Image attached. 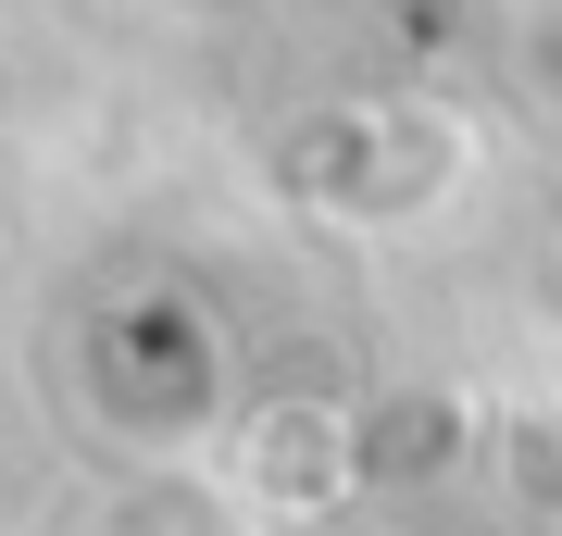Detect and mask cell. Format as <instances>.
Here are the masks:
<instances>
[{"instance_id": "cell-6", "label": "cell", "mask_w": 562, "mask_h": 536, "mask_svg": "<svg viewBox=\"0 0 562 536\" xmlns=\"http://www.w3.org/2000/svg\"><path fill=\"white\" fill-rule=\"evenodd\" d=\"M501 50H513V100L562 138V0H513V38Z\"/></svg>"}, {"instance_id": "cell-1", "label": "cell", "mask_w": 562, "mask_h": 536, "mask_svg": "<svg viewBox=\"0 0 562 536\" xmlns=\"http://www.w3.org/2000/svg\"><path fill=\"white\" fill-rule=\"evenodd\" d=\"M225 324L176 287H125L76 324V424L113 461H201L225 437Z\"/></svg>"}, {"instance_id": "cell-3", "label": "cell", "mask_w": 562, "mask_h": 536, "mask_svg": "<svg viewBox=\"0 0 562 536\" xmlns=\"http://www.w3.org/2000/svg\"><path fill=\"white\" fill-rule=\"evenodd\" d=\"M225 475L262 499V524H325L375 487L362 461V399L338 387H262L238 424H225Z\"/></svg>"}, {"instance_id": "cell-4", "label": "cell", "mask_w": 562, "mask_h": 536, "mask_svg": "<svg viewBox=\"0 0 562 536\" xmlns=\"http://www.w3.org/2000/svg\"><path fill=\"white\" fill-rule=\"evenodd\" d=\"M63 536H276V524H262V499L225 475V449H201V461H113V475L63 512Z\"/></svg>"}, {"instance_id": "cell-5", "label": "cell", "mask_w": 562, "mask_h": 536, "mask_svg": "<svg viewBox=\"0 0 562 536\" xmlns=\"http://www.w3.org/2000/svg\"><path fill=\"white\" fill-rule=\"evenodd\" d=\"M362 461H375V487H450V475H487V399H462V387L362 399Z\"/></svg>"}, {"instance_id": "cell-2", "label": "cell", "mask_w": 562, "mask_h": 536, "mask_svg": "<svg viewBox=\"0 0 562 536\" xmlns=\"http://www.w3.org/2000/svg\"><path fill=\"white\" fill-rule=\"evenodd\" d=\"M462 113L438 100H325V113L276 125V199H301L325 225H413L462 187Z\"/></svg>"}]
</instances>
